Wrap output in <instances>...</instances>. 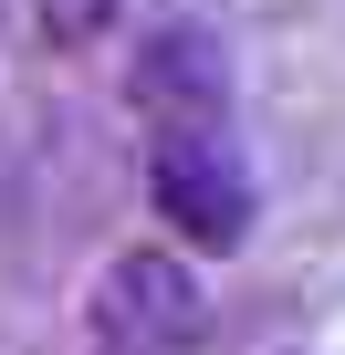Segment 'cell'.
Segmentation results:
<instances>
[{
	"mask_svg": "<svg viewBox=\"0 0 345 355\" xmlns=\"http://www.w3.org/2000/svg\"><path fill=\"white\" fill-rule=\"evenodd\" d=\"M84 355H199L210 345V282L189 251L167 241H126L94 261L84 282Z\"/></svg>",
	"mask_w": 345,
	"mask_h": 355,
	"instance_id": "cell-1",
	"label": "cell"
},
{
	"mask_svg": "<svg viewBox=\"0 0 345 355\" xmlns=\"http://www.w3.org/2000/svg\"><path fill=\"white\" fill-rule=\"evenodd\" d=\"M146 209L189 251H241L251 220H262V199H251V167H241L230 125H167V136H146Z\"/></svg>",
	"mask_w": 345,
	"mask_h": 355,
	"instance_id": "cell-2",
	"label": "cell"
},
{
	"mask_svg": "<svg viewBox=\"0 0 345 355\" xmlns=\"http://www.w3.org/2000/svg\"><path fill=\"white\" fill-rule=\"evenodd\" d=\"M126 94H136L146 136H167V125H230V53H220V32H199V21L146 32Z\"/></svg>",
	"mask_w": 345,
	"mask_h": 355,
	"instance_id": "cell-3",
	"label": "cell"
},
{
	"mask_svg": "<svg viewBox=\"0 0 345 355\" xmlns=\"http://www.w3.org/2000/svg\"><path fill=\"white\" fill-rule=\"evenodd\" d=\"M32 21H42L53 53H94V42L126 21V0H32Z\"/></svg>",
	"mask_w": 345,
	"mask_h": 355,
	"instance_id": "cell-4",
	"label": "cell"
}]
</instances>
